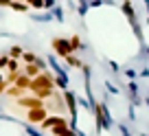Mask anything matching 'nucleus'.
<instances>
[{
	"mask_svg": "<svg viewBox=\"0 0 149 136\" xmlns=\"http://www.w3.org/2000/svg\"><path fill=\"white\" fill-rule=\"evenodd\" d=\"M55 90H57L55 88V75H53L51 70L40 73V75L33 77L31 84H29V92L35 94V97H40V99H44V101H46L48 97H53Z\"/></svg>",
	"mask_w": 149,
	"mask_h": 136,
	"instance_id": "f257e3e1",
	"label": "nucleus"
},
{
	"mask_svg": "<svg viewBox=\"0 0 149 136\" xmlns=\"http://www.w3.org/2000/svg\"><path fill=\"white\" fill-rule=\"evenodd\" d=\"M64 105H66V110H68V114H70L68 125L72 127V130H77V94H74V90H70V88L64 90Z\"/></svg>",
	"mask_w": 149,
	"mask_h": 136,
	"instance_id": "f03ea898",
	"label": "nucleus"
},
{
	"mask_svg": "<svg viewBox=\"0 0 149 136\" xmlns=\"http://www.w3.org/2000/svg\"><path fill=\"white\" fill-rule=\"evenodd\" d=\"M92 112H94V119H97V130L99 132L101 130H110L112 119H110V112H107V105L97 101V103L92 105Z\"/></svg>",
	"mask_w": 149,
	"mask_h": 136,
	"instance_id": "7ed1b4c3",
	"label": "nucleus"
},
{
	"mask_svg": "<svg viewBox=\"0 0 149 136\" xmlns=\"http://www.w3.org/2000/svg\"><path fill=\"white\" fill-rule=\"evenodd\" d=\"M51 48L59 59H64L66 55H72V44H70V38H53L51 42Z\"/></svg>",
	"mask_w": 149,
	"mask_h": 136,
	"instance_id": "20e7f679",
	"label": "nucleus"
},
{
	"mask_svg": "<svg viewBox=\"0 0 149 136\" xmlns=\"http://www.w3.org/2000/svg\"><path fill=\"white\" fill-rule=\"evenodd\" d=\"M15 103H18V108H22V110H33V108H48V103L44 101V99H40V97H35V94H24V97H20V99H15Z\"/></svg>",
	"mask_w": 149,
	"mask_h": 136,
	"instance_id": "39448f33",
	"label": "nucleus"
},
{
	"mask_svg": "<svg viewBox=\"0 0 149 136\" xmlns=\"http://www.w3.org/2000/svg\"><path fill=\"white\" fill-rule=\"evenodd\" d=\"M51 114V110L48 108H33V110H24V119H26V123H31V125H40V123L44 121V119Z\"/></svg>",
	"mask_w": 149,
	"mask_h": 136,
	"instance_id": "423d86ee",
	"label": "nucleus"
},
{
	"mask_svg": "<svg viewBox=\"0 0 149 136\" xmlns=\"http://www.w3.org/2000/svg\"><path fill=\"white\" fill-rule=\"evenodd\" d=\"M121 9H123V13L127 15V20H130L132 29L136 31V35H138V38H143V35H140V24H138V15H136V11H134V7H132V2H130V0H123Z\"/></svg>",
	"mask_w": 149,
	"mask_h": 136,
	"instance_id": "0eeeda50",
	"label": "nucleus"
},
{
	"mask_svg": "<svg viewBox=\"0 0 149 136\" xmlns=\"http://www.w3.org/2000/svg\"><path fill=\"white\" fill-rule=\"evenodd\" d=\"M59 123H68V121H66V116H64V114H48V116L44 119V121L40 123L37 127H40L42 132H48L53 125H59Z\"/></svg>",
	"mask_w": 149,
	"mask_h": 136,
	"instance_id": "6e6552de",
	"label": "nucleus"
},
{
	"mask_svg": "<svg viewBox=\"0 0 149 136\" xmlns=\"http://www.w3.org/2000/svg\"><path fill=\"white\" fill-rule=\"evenodd\" d=\"M48 64H51V68L55 70V77H64V79H68V70H66L64 66L59 64V57L57 55H48Z\"/></svg>",
	"mask_w": 149,
	"mask_h": 136,
	"instance_id": "1a4fd4ad",
	"label": "nucleus"
},
{
	"mask_svg": "<svg viewBox=\"0 0 149 136\" xmlns=\"http://www.w3.org/2000/svg\"><path fill=\"white\" fill-rule=\"evenodd\" d=\"M5 94H7L9 99H20V97H24V94H29V90H24V88H18V86L13 84V88L9 86V88L5 90Z\"/></svg>",
	"mask_w": 149,
	"mask_h": 136,
	"instance_id": "9d476101",
	"label": "nucleus"
},
{
	"mask_svg": "<svg viewBox=\"0 0 149 136\" xmlns=\"http://www.w3.org/2000/svg\"><path fill=\"white\" fill-rule=\"evenodd\" d=\"M9 9L11 11H18V13H26L31 7H29L26 2H22V0H11V2H9Z\"/></svg>",
	"mask_w": 149,
	"mask_h": 136,
	"instance_id": "9b49d317",
	"label": "nucleus"
},
{
	"mask_svg": "<svg viewBox=\"0 0 149 136\" xmlns=\"http://www.w3.org/2000/svg\"><path fill=\"white\" fill-rule=\"evenodd\" d=\"M64 64L70 66V68H81V66H84V61L77 57V53H72V55H66V57H64Z\"/></svg>",
	"mask_w": 149,
	"mask_h": 136,
	"instance_id": "f8f14e48",
	"label": "nucleus"
},
{
	"mask_svg": "<svg viewBox=\"0 0 149 136\" xmlns=\"http://www.w3.org/2000/svg\"><path fill=\"white\" fill-rule=\"evenodd\" d=\"M20 73H24L26 77H31V79H33V77H37V75H40L42 70H40V68H37L35 64H24L22 68H20Z\"/></svg>",
	"mask_w": 149,
	"mask_h": 136,
	"instance_id": "ddd939ff",
	"label": "nucleus"
},
{
	"mask_svg": "<svg viewBox=\"0 0 149 136\" xmlns=\"http://www.w3.org/2000/svg\"><path fill=\"white\" fill-rule=\"evenodd\" d=\"M31 20L33 22H53V11H44V13H35V15H31Z\"/></svg>",
	"mask_w": 149,
	"mask_h": 136,
	"instance_id": "4468645a",
	"label": "nucleus"
},
{
	"mask_svg": "<svg viewBox=\"0 0 149 136\" xmlns=\"http://www.w3.org/2000/svg\"><path fill=\"white\" fill-rule=\"evenodd\" d=\"M22 53H24V48L20 46V44H13V46L7 51V55H9L11 59H22Z\"/></svg>",
	"mask_w": 149,
	"mask_h": 136,
	"instance_id": "2eb2a0df",
	"label": "nucleus"
},
{
	"mask_svg": "<svg viewBox=\"0 0 149 136\" xmlns=\"http://www.w3.org/2000/svg\"><path fill=\"white\" fill-rule=\"evenodd\" d=\"M22 127H24V132H26L29 136H44V132L40 130L37 125H31V123H22Z\"/></svg>",
	"mask_w": 149,
	"mask_h": 136,
	"instance_id": "dca6fc26",
	"label": "nucleus"
},
{
	"mask_svg": "<svg viewBox=\"0 0 149 136\" xmlns=\"http://www.w3.org/2000/svg\"><path fill=\"white\" fill-rule=\"evenodd\" d=\"M29 84H31V77H26L24 73H20V75H18V79H15V86H18V88L29 90Z\"/></svg>",
	"mask_w": 149,
	"mask_h": 136,
	"instance_id": "f3484780",
	"label": "nucleus"
},
{
	"mask_svg": "<svg viewBox=\"0 0 149 136\" xmlns=\"http://www.w3.org/2000/svg\"><path fill=\"white\" fill-rule=\"evenodd\" d=\"M70 44H72V51H74V53H79V51H84V48H86L79 35H70Z\"/></svg>",
	"mask_w": 149,
	"mask_h": 136,
	"instance_id": "a211bd4d",
	"label": "nucleus"
},
{
	"mask_svg": "<svg viewBox=\"0 0 149 136\" xmlns=\"http://www.w3.org/2000/svg\"><path fill=\"white\" fill-rule=\"evenodd\" d=\"M18 75H20V70H7V75H5V84H7V88L15 84V79H18Z\"/></svg>",
	"mask_w": 149,
	"mask_h": 136,
	"instance_id": "6ab92c4d",
	"label": "nucleus"
},
{
	"mask_svg": "<svg viewBox=\"0 0 149 136\" xmlns=\"http://www.w3.org/2000/svg\"><path fill=\"white\" fill-rule=\"evenodd\" d=\"M68 123H59V125H53L51 127V130H48V134H51V136H59L61 134V132H66V130H68Z\"/></svg>",
	"mask_w": 149,
	"mask_h": 136,
	"instance_id": "aec40b11",
	"label": "nucleus"
},
{
	"mask_svg": "<svg viewBox=\"0 0 149 136\" xmlns=\"http://www.w3.org/2000/svg\"><path fill=\"white\" fill-rule=\"evenodd\" d=\"M35 59H37V55H35L33 51H24L20 61H22V64H35Z\"/></svg>",
	"mask_w": 149,
	"mask_h": 136,
	"instance_id": "412c9836",
	"label": "nucleus"
},
{
	"mask_svg": "<svg viewBox=\"0 0 149 136\" xmlns=\"http://www.w3.org/2000/svg\"><path fill=\"white\" fill-rule=\"evenodd\" d=\"M51 11H53V18H55L57 22H64V20H66V18H64V9H61L59 5H55Z\"/></svg>",
	"mask_w": 149,
	"mask_h": 136,
	"instance_id": "4be33fe9",
	"label": "nucleus"
},
{
	"mask_svg": "<svg viewBox=\"0 0 149 136\" xmlns=\"http://www.w3.org/2000/svg\"><path fill=\"white\" fill-rule=\"evenodd\" d=\"M20 68H22L20 59H11V57H9V64H7V70H20Z\"/></svg>",
	"mask_w": 149,
	"mask_h": 136,
	"instance_id": "5701e85b",
	"label": "nucleus"
},
{
	"mask_svg": "<svg viewBox=\"0 0 149 136\" xmlns=\"http://www.w3.org/2000/svg\"><path fill=\"white\" fill-rule=\"evenodd\" d=\"M88 9H90V5H88V2H79V5H77V13H79L81 18H86Z\"/></svg>",
	"mask_w": 149,
	"mask_h": 136,
	"instance_id": "b1692460",
	"label": "nucleus"
},
{
	"mask_svg": "<svg viewBox=\"0 0 149 136\" xmlns=\"http://www.w3.org/2000/svg\"><path fill=\"white\" fill-rule=\"evenodd\" d=\"M29 7H31V9H35V11H42V9H44V0H31V2H29Z\"/></svg>",
	"mask_w": 149,
	"mask_h": 136,
	"instance_id": "393cba45",
	"label": "nucleus"
},
{
	"mask_svg": "<svg viewBox=\"0 0 149 136\" xmlns=\"http://www.w3.org/2000/svg\"><path fill=\"white\" fill-rule=\"evenodd\" d=\"M7 64H9V55L0 53V70H7Z\"/></svg>",
	"mask_w": 149,
	"mask_h": 136,
	"instance_id": "a878e982",
	"label": "nucleus"
},
{
	"mask_svg": "<svg viewBox=\"0 0 149 136\" xmlns=\"http://www.w3.org/2000/svg\"><path fill=\"white\" fill-rule=\"evenodd\" d=\"M35 66H37V68H40L42 73L48 68V66H46V59H42V57H37V59H35Z\"/></svg>",
	"mask_w": 149,
	"mask_h": 136,
	"instance_id": "bb28decb",
	"label": "nucleus"
},
{
	"mask_svg": "<svg viewBox=\"0 0 149 136\" xmlns=\"http://www.w3.org/2000/svg\"><path fill=\"white\" fill-rule=\"evenodd\" d=\"M5 90H7V84H5V75H2V70H0V97L5 94Z\"/></svg>",
	"mask_w": 149,
	"mask_h": 136,
	"instance_id": "cd10ccee",
	"label": "nucleus"
},
{
	"mask_svg": "<svg viewBox=\"0 0 149 136\" xmlns=\"http://www.w3.org/2000/svg\"><path fill=\"white\" fill-rule=\"evenodd\" d=\"M57 5V0H44V11H51Z\"/></svg>",
	"mask_w": 149,
	"mask_h": 136,
	"instance_id": "c85d7f7f",
	"label": "nucleus"
}]
</instances>
